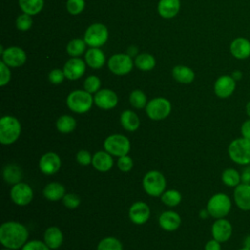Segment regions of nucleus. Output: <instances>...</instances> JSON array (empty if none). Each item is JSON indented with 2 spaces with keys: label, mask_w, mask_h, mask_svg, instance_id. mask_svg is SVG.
<instances>
[{
  "label": "nucleus",
  "mask_w": 250,
  "mask_h": 250,
  "mask_svg": "<svg viewBox=\"0 0 250 250\" xmlns=\"http://www.w3.org/2000/svg\"><path fill=\"white\" fill-rule=\"evenodd\" d=\"M85 8V0H67V12L73 16L80 14Z\"/></svg>",
  "instance_id": "nucleus-40"
},
{
  "label": "nucleus",
  "mask_w": 250,
  "mask_h": 250,
  "mask_svg": "<svg viewBox=\"0 0 250 250\" xmlns=\"http://www.w3.org/2000/svg\"><path fill=\"white\" fill-rule=\"evenodd\" d=\"M94 103L99 108L108 110L117 105L118 97L116 93L110 89H102L95 94Z\"/></svg>",
  "instance_id": "nucleus-16"
},
{
  "label": "nucleus",
  "mask_w": 250,
  "mask_h": 250,
  "mask_svg": "<svg viewBox=\"0 0 250 250\" xmlns=\"http://www.w3.org/2000/svg\"><path fill=\"white\" fill-rule=\"evenodd\" d=\"M21 133V125L18 118L5 115L0 119V142L2 145L14 144Z\"/></svg>",
  "instance_id": "nucleus-2"
},
{
  "label": "nucleus",
  "mask_w": 250,
  "mask_h": 250,
  "mask_svg": "<svg viewBox=\"0 0 250 250\" xmlns=\"http://www.w3.org/2000/svg\"><path fill=\"white\" fill-rule=\"evenodd\" d=\"M245 111H246V114L248 115V117L250 118V101L245 105Z\"/></svg>",
  "instance_id": "nucleus-53"
},
{
  "label": "nucleus",
  "mask_w": 250,
  "mask_h": 250,
  "mask_svg": "<svg viewBox=\"0 0 250 250\" xmlns=\"http://www.w3.org/2000/svg\"><path fill=\"white\" fill-rule=\"evenodd\" d=\"M32 25V18L28 14H21L16 20V26L21 31L28 30Z\"/></svg>",
  "instance_id": "nucleus-39"
},
{
  "label": "nucleus",
  "mask_w": 250,
  "mask_h": 250,
  "mask_svg": "<svg viewBox=\"0 0 250 250\" xmlns=\"http://www.w3.org/2000/svg\"><path fill=\"white\" fill-rule=\"evenodd\" d=\"M208 216H210V214H209V212H208L207 209H203V210H201V211L199 212V217H200L201 219H206V218H208Z\"/></svg>",
  "instance_id": "nucleus-52"
},
{
  "label": "nucleus",
  "mask_w": 250,
  "mask_h": 250,
  "mask_svg": "<svg viewBox=\"0 0 250 250\" xmlns=\"http://www.w3.org/2000/svg\"><path fill=\"white\" fill-rule=\"evenodd\" d=\"M43 241L51 248L58 249L62 246L63 242V234L60 228L58 227H49L46 229L43 234Z\"/></svg>",
  "instance_id": "nucleus-23"
},
{
  "label": "nucleus",
  "mask_w": 250,
  "mask_h": 250,
  "mask_svg": "<svg viewBox=\"0 0 250 250\" xmlns=\"http://www.w3.org/2000/svg\"><path fill=\"white\" fill-rule=\"evenodd\" d=\"M76 161L83 166H87L89 164H92V159H93V155L86 149H80L76 155H75Z\"/></svg>",
  "instance_id": "nucleus-44"
},
{
  "label": "nucleus",
  "mask_w": 250,
  "mask_h": 250,
  "mask_svg": "<svg viewBox=\"0 0 250 250\" xmlns=\"http://www.w3.org/2000/svg\"><path fill=\"white\" fill-rule=\"evenodd\" d=\"M181 8L180 0H159L157 10L164 19H172L179 13Z\"/></svg>",
  "instance_id": "nucleus-24"
},
{
  "label": "nucleus",
  "mask_w": 250,
  "mask_h": 250,
  "mask_svg": "<svg viewBox=\"0 0 250 250\" xmlns=\"http://www.w3.org/2000/svg\"><path fill=\"white\" fill-rule=\"evenodd\" d=\"M2 61L11 67H19L24 64L26 61L25 52L20 47H9L3 51Z\"/></svg>",
  "instance_id": "nucleus-17"
},
{
  "label": "nucleus",
  "mask_w": 250,
  "mask_h": 250,
  "mask_svg": "<svg viewBox=\"0 0 250 250\" xmlns=\"http://www.w3.org/2000/svg\"><path fill=\"white\" fill-rule=\"evenodd\" d=\"M101 79L96 76V75H90L88 76L83 84L84 90L87 91L90 94H96L98 91H100L101 89Z\"/></svg>",
  "instance_id": "nucleus-38"
},
{
  "label": "nucleus",
  "mask_w": 250,
  "mask_h": 250,
  "mask_svg": "<svg viewBox=\"0 0 250 250\" xmlns=\"http://www.w3.org/2000/svg\"><path fill=\"white\" fill-rule=\"evenodd\" d=\"M240 133H241V136H242L243 138L250 140V118H249V119H246V120L241 124Z\"/></svg>",
  "instance_id": "nucleus-47"
},
{
  "label": "nucleus",
  "mask_w": 250,
  "mask_h": 250,
  "mask_svg": "<svg viewBox=\"0 0 250 250\" xmlns=\"http://www.w3.org/2000/svg\"><path fill=\"white\" fill-rule=\"evenodd\" d=\"M231 56L237 60H245L250 57V41L245 37L234 38L229 45Z\"/></svg>",
  "instance_id": "nucleus-20"
},
{
  "label": "nucleus",
  "mask_w": 250,
  "mask_h": 250,
  "mask_svg": "<svg viewBox=\"0 0 250 250\" xmlns=\"http://www.w3.org/2000/svg\"><path fill=\"white\" fill-rule=\"evenodd\" d=\"M28 229L20 222L8 221L0 227V242L6 248L21 249L28 241Z\"/></svg>",
  "instance_id": "nucleus-1"
},
{
  "label": "nucleus",
  "mask_w": 250,
  "mask_h": 250,
  "mask_svg": "<svg viewBox=\"0 0 250 250\" xmlns=\"http://www.w3.org/2000/svg\"><path fill=\"white\" fill-rule=\"evenodd\" d=\"M242 244H243V247H246V248H249V249H250V234L246 235V236L243 238Z\"/></svg>",
  "instance_id": "nucleus-51"
},
{
  "label": "nucleus",
  "mask_w": 250,
  "mask_h": 250,
  "mask_svg": "<svg viewBox=\"0 0 250 250\" xmlns=\"http://www.w3.org/2000/svg\"><path fill=\"white\" fill-rule=\"evenodd\" d=\"M230 75H231V77H232L235 81H239V80H241V78L243 77V73H242L241 70H233Z\"/></svg>",
  "instance_id": "nucleus-50"
},
{
  "label": "nucleus",
  "mask_w": 250,
  "mask_h": 250,
  "mask_svg": "<svg viewBox=\"0 0 250 250\" xmlns=\"http://www.w3.org/2000/svg\"><path fill=\"white\" fill-rule=\"evenodd\" d=\"M94 104L92 94L85 90H74L70 92L66 98L67 107L75 113H85L89 111Z\"/></svg>",
  "instance_id": "nucleus-4"
},
{
  "label": "nucleus",
  "mask_w": 250,
  "mask_h": 250,
  "mask_svg": "<svg viewBox=\"0 0 250 250\" xmlns=\"http://www.w3.org/2000/svg\"><path fill=\"white\" fill-rule=\"evenodd\" d=\"M76 125L77 123L74 117L67 114L60 116L56 122V127L58 131L62 134H68L73 132L76 128Z\"/></svg>",
  "instance_id": "nucleus-31"
},
{
  "label": "nucleus",
  "mask_w": 250,
  "mask_h": 250,
  "mask_svg": "<svg viewBox=\"0 0 250 250\" xmlns=\"http://www.w3.org/2000/svg\"><path fill=\"white\" fill-rule=\"evenodd\" d=\"M11 80V71L8 65L2 61L0 62V86L3 87Z\"/></svg>",
  "instance_id": "nucleus-45"
},
{
  "label": "nucleus",
  "mask_w": 250,
  "mask_h": 250,
  "mask_svg": "<svg viewBox=\"0 0 250 250\" xmlns=\"http://www.w3.org/2000/svg\"><path fill=\"white\" fill-rule=\"evenodd\" d=\"M1 250H15V249H11V248H6V247H4V248L1 249Z\"/></svg>",
  "instance_id": "nucleus-55"
},
{
  "label": "nucleus",
  "mask_w": 250,
  "mask_h": 250,
  "mask_svg": "<svg viewBox=\"0 0 250 250\" xmlns=\"http://www.w3.org/2000/svg\"><path fill=\"white\" fill-rule=\"evenodd\" d=\"M10 196L16 205L25 206L32 201L33 190L28 184L20 182L12 187Z\"/></svg>",
  "instance_id": "nucleus-11"
},
{
  "label": "nucleus",
  "mask_w": 250,
  "mask_h": 250,
  "mask_svg": "<svg viewBox=\"0 0 250 250\" xmlns=\"http://www.w3.org/2000/svg\"><path fill=\"white\" fill-rule=\"evenodd\" d=\"M120 123L126 131L135 132L139 129L141 121L139 116L133 110L126 109L122 111L120 115Z\"/></svg>",
  "instance_id": "nucleus-28"
},
{
  "label": "nucleus",
  "mask_w": 250,
  "mask_h": 250,
  "mask_svg": "<svg viewBox=\"0 0 250 250\" xmlns=\"http://www.w3.org/2000/svg\"><path fill=\"white\" fill-rule=\"evenodd\" d=\"M62 166L61 157L53 151L44 153L39 160V169L44 175L56 174Z\"/></svg>",
  "instance_id": "nucleus-15"
},
{
  "label": "nucleus",
  "mask_w": 250,
  "mask_h": 250,
  "mask_svg": "<svg viewBox=\"0 0 250 250\" xmlns=\"http://www.w3.org/2000/svg\"><path fill=\"white\" fill-rule=\"evenodd\" d=\"M21 250H52L44 241L33 239L27 241Z\"/></svg>",
  "instance_id": "nucleus-43"
},
{
  "label": "nucleus",
  "mask_w": 250,
  "mask_h": 250,
  "mask_svg": "<svg viewBox=\"0 0 250 250\" xmlns=\"http://www.w3.org/2000/svg\"><path fill=\"white\" fill-rule=\"evenodd\" d=\"M146 108V115L155 121L163 120L169 116L172 110V104L169 100L158 97L147 102Z\"/></svg>",
  "instance_id": "nucleus-8"
},
{
  "label": "nucleus",
  "mask_w": 250,
  "mask_h": 250,
  "mask_svg": "<svg viewBox=\"0 0 250 250\" xmlns=\"http://www.w3.org/2000/svg\"><path fill=\"white\" fill-rule=\"evenodd\" d=\"M107 65L112 73L116 75H125L132 70L133 60L128 54H114L109 58Z\"/></svg>",
  "instance_id": "nucleus-10"
},
{
  "label": "nucleus",
  "mask_w": 250,
  "mask_h": 250,
  "mask_svg": "<svg viewBox=\"0 0 250 250\" xmlns=\"http://www.w3.org/2000/svg\"><path fill=\"white\" fill-rule=\"evenodd\" d=\"M65 194L64 187L59 182H51L43 188V195L50 201H59Z\"/></svg>",
  "instance_id": "nucleus-27"
},
{
  "label": "nucleus",
  "mask_w": 250,
  "mask_h": 250,
  "mask_svg": "<svg viewBox=\"0 0 250 250\" xmlns=\"http://www.w3.org/2000/svg\"><path fill=\"white\" fill-rule=\"evenodd\" d=\"M158 223L162 229L166 231H175L180 228L182 219L177 212L169 210L164 211L160 214L158 218Z\"/></svg>",
  "instance_id": "nucleus-21"
},
{
  "label": "nucleus",
  "mask_w": 250,
  "mask_h": 250,
  "mask_svg": "<svg viewBox=\"0 0 250 250\" xmlns=\"http://www.w3.org/2000/svg\"><path fill=\"white\" fill-rule=\"evenodd\" d=\"M228 154L230 160L238 165L250 164V140L243 137L234 139L228 146Z\"/></svg>",
  "instance_id": "nucleus-3"
},
{
  "label": "nucleus",
  "mask_w": 250,
  "mask_h": 250,
  "mask_svg": "<svg viewBox=\"0 0 250 250\" xmlns=\"http://www.w3.org/2000/svg\"><path fill=\"white\" fill-rule=\"evenodd\" d=\"M233 200L242 211H250V184L240 183L234 188Z\"/></svg>",
  "instance_id": "nucleus-19"
},
{
  "label": "nucleus",
  "mask_w": 250,
  "mask_h": 250,
  "mask_svg": "<svg viewBox=\"0 0 250 250\" xmlns=\"http://www.w3.org/2000/svg\"><path fill=\"white\" fill-rule=\"evenodd\" d=\"M161 202L168 207H175L182 201V194L177 189L165 190L161 196Z\"/></svg>",
  "instance_id": "nucleus-35"
},
{
  "label": "nucleus",
  "mask_w": 250,
  "mask_h": 250,
  "mask_svg": "<svg viewBox=\"0 0 250 250\" xmlns=\"http://www.w3.org/2000/svg\"><path fill=\"white\" fill-rule=\"evenodd\" d=\"M231 200L229 195L223 192L215 193L212 195L206 205V209L208 210L211 217L215 219L225 218L229 215L231 210Z\"/></svg>",
  "instance_id": "nucleus-5"
},
{
  "label": "nucleus",
  "mask_w": 250,
  "mask_h": 250,
  "mask_svg": "<svg viewBox=\"0 0 250 250\" xmlns=\"http://www.w3.org/2000/svg\"><path fill=\"white\" fill-rule=\"evenodd\" d=\"M129 102L131 105L135 108L141 109L146 106L147 104V99L146 94L141 90H134L131 92L129 96Z\"/></svg>",
  "instance_id": "nucleus-37"
},
{
  "label": "nucleus",
  "mask_w": 250,
  "mask_h": 250,
  "mask_svg": "<svg viewBox=\"0 0 250 250\" xmlns=\"http://www.w3.org/2000/svg\"><path fill=\"white\" fill-rule=\"evenodd\" d=\"M238 250H250L249 248H246V247H242V248H240V249H238Z\"/></svg>",
  "instance_id": "nucleus-54"
},
{
  "label": "nucleus",
  "mask_w": 250,
  "mask_h": 250,
  "mask_svg": "<svg viewBox=\"0 0 250 250\" xmlns=\"http://www.w3.org/2000/svg\"><path fill=\"white\" fill-rule=\"evenodd\" d=\"M129 219L135 225L146 224L150 217V208L144 201H136L129 208Z\"/></svg>",
  "instance_id": "nucleus-13"
},
{
  "label": "nucleus",
  "mask_w": 250,
  "mask_h": 250,
  "mask_svg": "<svg viewBox=\"0 0 250 250\" xmlns=\"http://www.w3.org/2000/svg\"><path fill=\"white\" fill-rule=\"evenodd\" d=\"M64 78H65L64 72H63V70H62L60 68H55V69L51 70L49 73V81L55 85L61 84Z\"/></svg>",
  "instance_id": "nucleus-46"
},
{
  "label": "nucleus",
  "mask_w": 250,
  "mask_h": 250,
  "mask_svg": "<svg viewBox=\"0 0 250 250\" xmlns=\"http://www.w3.org/2000/svg\"><path fill=\"white\" fill-rule=\"evenodd\" d=\"M63 72L65 78L68 80H76L83 76L86 70V63L79 57L69 59L63 66Z\"/></svg>",
  "instance_id": "nucleus-18"
},
{
  "label": "nucleus",
  "mask_w": 250,
  "mask_h": 250,
  "mask_svg": "<svg viewBox=\"0 0 250 250\" xmlns=\"http://www.w3.org/2000/svg\"><path fill=\"white\" fill-rule=\"evenodd\" d=\"M143 188L146 194L152 197L161 196L166 188V179L164 175L156 170L146 173L143 179Z\"/></svg>",
  "instance_id": "nucleus-6"
},
{
  "label": "nucleus",
  "mask_w": 250,
  "mask_h": 250,
  "mask_svg": "<svg viewBox=\"0 0 250 250\" xmlns=\"http://www.w3.org/2000/svg\"><path fill=\"white\" fill-rule=\"evenodd\" d=\"M222 182L229 188H235L241 183V175L234 168H227L221 176Z\"/></svg>",
  "instance_id": "nucleus-30"
},
{
  "label": "nucleus",
  "mask_w": 250,
  "mask_h": 250,
  "mask_svg": "<svg viewBox=\"0 0 250 250\" xmlns=\"http://www.w3.org/2000/svg\"><path fill=\"white\" fill-rule=\"evenodd\" d=\"M104 148L112 156L127 155L131 149V143L127 137L122 134H112L104 141Z\"/></svg>",
  "instance_id": "nucleus-7"
},
{
  "label": "nucleus",
  "mask_w": 250,
  "mask_h": 250,
  "mask_svg": "<svg viewBox=\"0 0 250 250\" xmlns=\"http://www.w3.org/2000/svg\"><path fill=\"white\" fill-rule=\"evenodd\" d=\"M204 250H222L221 242L212 238L208 240L204 245Z\"/></svg>",
  "instance_id": "nucleus-48"
},
{
  "label": "nucleus",
  "mask_w": 250,
  "mask_h": 250,
  "mask_svg": "<svg viewBox=\"0 0 250 250\" xmlns=\"http://www.w3.org/2000/svg\"><path fill=\"white\" fill-rule=\"evenodd\" d=\"M236 88V81L231 75H221L214 83V93L220 99H227L230 97Z\"/></svg>",
  "instance_id": "nucleus-12"
},
{
  "label": "nucleus",
  "mask_w": 250,
  "mask_h": 250,
  "mask_svg": "<svg viewBox=\"0 0 250 250\" xmlns=\"http://www.w3.org/2000/svg\"><path fill=\"white\" fill-rule=\"evenodd\" d=\"M212 237L219 242L228 241L232 234V226L229 220L226 218L216 219L211 227Z\"/></svg>",
  "instance_id": "nucleus-14"
},
{
  "label": "nucleus",
  "mask_w": 250,
  "mask_h": 250,
  "mask_svg": "<svg viewBox=\"0 0 250 250\" xmlns=\"http://www.w3.org/2000/svg\"><path fill=\"white\" fill-rule=\"evenodd\" d=\"M97 250H123V246L116 237L106 236L98 243Z\"/></svg>",
  "instance_id": "nucleus-36"
},
{
  "label": "nucleus",
  "mask_w": 250,
  "mask_h": 250,
  "mask_svg": "<svg viewBox=\"0 0 250 250\" xmlns=\"http://www.w3.org/2000/svg\"><path fill=\"white\" fill-rule=\"evenodd\" d=\"M133 166H134L133 159L128 154L118 157V159H117V167H118V169L120 171L125 172V173L129 172V171L132 170Z\"/></svg>",
  "instance_id": "nucleus-42"
},
{
  "label": "nucleus",
  "mask_w": 250,
  "mask_h": 250,
  "mask_svg": "<svg viewBox=\"0 0 250 250\" xmlns=\"http://www.w3.org/2000/svg\"><path fill=\"white\" fill-rule=\"evenodd\" d=\"M85 62L90 67L99 69L104 66L105 62V56L100 48H90L86 51Z\"/></svg>",
  "instance_id": "nucleus-25"
},
{
  "label": "nucleus",
  "mask_w": 250,
  "mask_h": 250,
  "mask_svg": "<svg viewBox=\"0 0 250 250\" xmlns=\"http://www.w3.org/2000/svg\"><path fill=\"white\" fill-rule=\"evenodd\" d=\"M3 179L7 184L16 185L21 182L22 179V170L21 168L16 163H9L5 165L3 168Z\"/></svg>",
  "instance_id": "nucleus-26"
},
{
  "label": "nucleus",
  "mask_w": 250,
  "mask_h": 250,
  "mask_svg": "<svg viewBox=\"0 0 250 250\" xmlns=\"http://www.w3.org/2000/svg\"><path fill=\"white\" fill-rule=\"evenodd\" d=\"M241 175V183H246L250 184V166H246L242 172L240 173Z\"/></svg>",
  "instance_id": "nucleus-49"
},
{
  "label": "nucleus",
  "mask_w": 250,
  "mask_h": 250,
  "mask_svg": "<svg viewBox=\"0 0 250 250\" xmlns=\"http://www.w3.org/2000/svg\"><path fill=\"white\" fill-rule=\"evenodd\" d=\"M21 10L30 16L41 12L44 6V0H19Z\"/></svg>",
  "instance_id": "nucleus-32"
},
{
  "label": "nucleus",
  "mask_w": 250,
  "mask_h": 250,
  "mask_svg": "<svg viewBox=\"0 0 250 250\" xmlns=\"http://www.w3.org/2000/svg\"><path fill=\"white\" fill-rule=\"evenodd\" d=\"M108 38V30L103 23H93L85 31L84 40L91 48L103 46Z\"/></svg>",
  "instance_id": "nucleus-9"
},
{
  "label": "nucleus",
  "mask_w": 250,
  "mask_h": 250,
  "mask_svg": "<svg viewBox=\"0 0 250 250\" xmlns=\"http://www.w3.org/2000/svg\"><path fill=\"white\" fill-rule=\"evenodd\" d=\"M172 76L174 79L183 84H189L195 78L194 71L186 65H176L172 70Z\"/></svg>",
  "instance_id": "nucleus-29"
},
{
  "label": "nucleus",
  "mask_w": 250,
  "mask_h": 250,
  "mask_svg": "<svg viewBox=\"0 0 250 250\" xmlns=\"http://www.w3.org/2000/svg\"><path fill=\"white\" fill-rule=\"evenodd\" d=\"M62 203L67 209H75L80 204V197L72 192L65 193L62 197Z\"/></svg>",
  "instance_id": "nucleus-41"
},
{
  "label": "nucleus",
  "mask_w": 250,
  "mask_h": 250,
  "mask_svg": "<svg viewBox=\"0 0 250 250\" xmlns=\"http://www.w3.org/2000/svg\"><path fill=\"white\" fill-rule=\"evenodd\" d=\"M86 42L84 39L80 38H74L70 40L66 46V52L69 56L75 58V57H80L81 55L84 54L86 50Z\"/></svg>",
  "instance_id": "nucleus-34"
},
{
  "label": "nucleus",
  "mask_w": 250,
  "mask_h": 250,
  "mask_svg": "<svg viewBox=\"0 0 250 250\" xmlns=\"http://www.w3.org/2000/svg\"><path fill=\"white\" fill-rule=\"evenodd\" d=\"M92 165L99 172H107L113 166L112 155L105 150H99L93 155Z\"/></svg>",
  "instance_id": "nucleus-22"
},
{
  "label": "nucleus",
  "mask_w": 250,
  "mask_h": 250,
  "mask_svg": "<svg viewBox=\"0 0 250 250\" xmlns=\"http://www.w3.org/2000/svg\"><path fill=\"white\" fill-rule=\"evenodd\" d=\"M134 63L140 70L149 71L154 68L156 62L152 55L147 54V53H143L136 57Z\"/></svg>",
  "instance_id": "nucleus-33"
}]
</instances>
